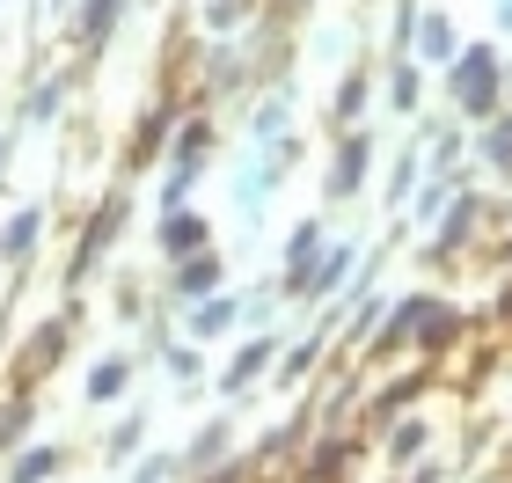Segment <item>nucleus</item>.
I'll return each mask as SVG.
<instances>
[{"label": "nucleus", "mask_w": 512, "mask_h": 483, "mask_svg": "<svg viewBox=\"0 0 512 483\" xmlns=\"http://www.w3.org/2000/svg\"><path fill=\"white\" fill-rule=\"evenodd\" d=\"M205 249H213V220H205L198 205H176V213H161V227H154V257H161V271L205 257Z\"/></svg>", "instance_id": "6ab92c4d"}, {"label": "nucleus", "mask_w": 512, "mask_h": 483, "mask_svg": "<svg viewBox=\"0 0 512 483\" xmlns=\"http://www.w3.org/2000/svg\"><path fill=\"white\" fill-rule=\"evenodd\" d=\"M498 264H505V271H512V227H505V242H498Z\"/></svg>", "instance_id": "58836bf2"}, {"label": "nucleus", "mask_w": 512, "mask_h": 483, "mask_svg": "<svg viewBox=\"0 0 512 483\" xmlns=\"http://www.w3.org/2000/svg\"><path fill=\"white\" fill-rule=\"evenodd\" d=\"M125 483H183V454H176V447H147V454L125 469Z\"/></svg>", "instance_id": "72a5a7b5"}, {"label": "nucleus", "mask_w": 512, "mask_h": 483, "mask_svg": "<svg viewBox=\"0 0 512 483\" xmlns=\"http://www.w3.org/2000/svg\"><path fill=\"white\" fill-rule=\"evenodd\" d=\"M417 103H425V66L395 59L388 66V110H395V118H417Z\"/></svg>", "instance_id": "7c9ffc66"}, {"label": "nucleus", "mask_w": 512, "mask_h": 483, "mask_svg": "<svg viewBox=\"0 0 512 483\" xmlns=\"http://www.w3.org/2000/svg\"><path fill=\"white\" fill-rule=\"evenodd\" d=\"M176 125H183V96H169V88H161V96L139 103V118H132V132H125V176L161 169V161H169Z\"/></svg>", "instance_id": "423d86ee"}, {"label": "nucleus", "mask_w": 512, "mask_h": 483, "mask_svg": "<svg viewBox=\"0 0 512 483\" xmlns=\"http://www.w3.org/2000/svg\"><path fill=\"white\" fill-rule=\"evenodd\" d=\"M432 388H439V366H403V374H395V381H381V388H366V410H359V418L374 425V432H388L395 418H410V410L425 403Z\"/></svg>", "instance_id": "ddd939ff"}, {"label": "nucleus", "mask_w": 512, "mask_h": 483, "mask_svg": "<svg viewBox=\"0 0 512 483\" xmlns=\"http://www.w3.org/2000/svg\"><path fill=\"white\" fill-rule=\"evenodd\" d=\"M315 432H322V425H315V403H300V410H286V418H271V432H256V440H249V462L271 476V469L300 462Z\"/></svg>", "instance_id": "4468645a"}, {"label": "nucleus", "mask_w": 512, "mask_h": 483, "mask_svg": "<svg viewBox=\"0 0 512 483\" xmlns=\"http://www.w3.org/2000/svg\"><path fill=\"white\" fill-rule=\"evenodd\" d=\"M417 147H425V140H417V132H410V140H403V154H395V169H388V205H395V213H410V198H417V183H425V176H417Z\"/></svg>", "instance_id": "2f4dec72"}, {"label": "nucleus", "mask_w": 512, "mask_h": 483, "mask_svg": "<svg viewBox=\"0 0 512 483\" xmlns=\"http://www.w3.org/2000/svg\"><path fill=\"white\" fill-rule=\"evenodd\" d=\"M410 59L425 66H439V74H447V66L461 59V30H454V15L447 8H417V37H410Z\"/></svg>", "instance_id": "4be33fe9"}, {"label": "nucleus", "mask_w": 512, "mask_h": 483, "mask_svg": "<svg viewBox=\"0 0 512 483\" xmlns=\"http://www.w3.org/2000/svg\"><path fill=\"white\" fill-rule=\"evenodd\" d=\"M454 191H461V183H447V176H425V183H417V198H410V220H417V227H425V235H432V227L447 220Z\"/></svg>", "instance_id": "473e14b6"}, {"label": "nucleus", "mask_w": 512, "mask_h": 483, "mask_svg": "<svg viewBox=\"0 0 512 483\" xmlns=\"http://www.w3.org/2000/svg\"><path fill=\"white\" fill-rule=\"evenodd\" d=\"M505 52L498 44H461V59L447 66V103L461 110L469 125H491L505 118Z\"/></svg>", "instance_id": "20e7f679"}, {"label": "nucleus", "mask_w": 512, "mask_h": 483, "mask_svg": "<svg viewBox=\"0 0 512 483\" xmlns=\"http://www.w3.org/2000/svg\"><path fill=\"white\" fill-rule=\"evenodd\" d=\"M330 344H337V315L322 308V322H315L308 337H286V352H278V366H271V388H278V396L308 388V381L322 374V359H330Z\"/></svg>", "instance_id": "f8f14e48"}, {"label": "nucleus", "mask_w": 512, "mask_h": 483, "mask_svg": "<svg viewBox=\"0 0 512 483\" xmlns=\"http://www.w3.org/2000/svg\"><path fill=\"white\" fill-rule=\"evenodd\" d=\"M256 8H264V0H205V8H198V30H205V37H249V30H256Z\"/></svg>", "instance_id": "c756f323"}, {"label": "nucleus", "mask_w": 512, "mask_h": 483, "mask_svg": "<svg viewBox=\"0 0 512 483\" xmlns=\"http://www.w3.org/2000/svg\"><path fill=\"white\" fill-rule=\"evenodd\" d=\"M66 96H74V66H44L30 81V96H22V125L30 132H52L66 118Z\"/></svg>", "instance_id": "b1692460"}, {"label": "nucleus", "mask_w": 512, "mask_h": 483, "mask_svg": "<svg viewBox=\"0 0 512 483\" xmlns=\"http://www.w3.org/2000/svg\"><path fill=\"white\" fill-rule=\"evenodd\" d=\"M322 249H330V227L315 213H300L286 227V249H278V293H286V308H308V286L322 271Z\"/></svg>", "instance_id": "0eeeda50"}, {"label": "nucleus", "mask_w": 512, "mask_h": 483, "mask_svg": "<svg viewBox=\"0 0 512 483\" xmlns=\"http://www.w3.org/2000/svg\"><path fill=\"white\" fill-rule=\"evenodd\" d=\"M352 410H366V366H344V374L315 396V425L330 432V425H344Z\"/></svg>", "instance_id": "c85d7f7f"}, {"label": "nucleus", "mask_w": 512, "mask_h": 483, "mask_svg": "<svg viewBox=\"0 0 512 483\" xmlns=\"http://www.w3.org/2000/svg\"><path fill=\"white\" fill-rule=\"evenodd\" d=\"M66 462H74V447L30 440L22 454H8V462H0V483H52V476H66Z\"/></svg>", "instance_id": "a878e982"}, {"label": "nucleus", "mask_w": 512, "mask_h": 483, "mask_svg": "<svg viewBox=\"0 0 512 483\" xmlns=\"http://www.w3.org/2000/svg\"><path fill=\"white\" fill-rule=\"evenodd\" d=\"M213 293H227V257L220 249L161 271V308H198V301H213Z\"/></svg>", "instance_id": "dca6fc26"}, {"label": "nucleus", "mask_w": 512, "mask_h": 483, "mask_svg": "<svg viewBox=\"0 0 512 483\" xmlns=\"http://www.w3.org/2000/svg\"><path fill=\"white\" fill-rule=\"evenodd\" d=\"M374 176V132H330V161H322V198L330 205H352Z\"/></svg>", "instance_id": "9d476101"}, {"label": "nucleus", "mask_w": 512, "mask_h": 483, "mask_svg": "<svg viewBox=\"0 0 512 483\" xmlns=\"http://www.w3.org/2000/svg\"><path fill=\"white\" fill-rule=\"evenodd\" d=\"M74 8H81V0H44V22H59V30H66V22H74Z\"/></svg>", "instance_id": "e433bc0d"}, {"label": "nucleus", "mask_w": 512, "mask_h": 483, "mask_svg": "<svg viewBox=\"0 0 512 483\" xmlns=\"http://www.w3.org/2000/svg\"><path fill=\"white\" fill-rule=\"evenodd\" d=\"M366 103H374V74H366V66H344L337 88H330V125L337 132H359L366 125Z\"/></svg>", "instance_id": "cd10ccee"}, {"label": "nucleus", "mask_w": 512, "mask_h": 483, "mask_svg": "<svg viewBox=\"0 0 512 483\" xmlns=\"http://www.w3.org/2000/svg\"><path fill=\"white\" fill-rule=\"evenodd\" d=\"M0 271H8V257H0Z\"/></svg>", "instance_id": "a19ab883"}, {"label": "nucleus", "mask_w": 512, "mask_h": 483, "mask_svg": "<svg viewBox=\"0 0 512 483\" xmlns=\"http://www.w3.org/2000/svg\"><path fill=\"white\" fill-rule=\"evenodd\" d=\"M191 483H264V469H256V462H249V447H242L235 462H220L213 476H191Z\"/></svg>", "instance_id": "f704fd0d"}, {"label": "nucleus", "mask_w": 512, "mask_h": 483, "mask_svg": "<svg viewBox=\"0 0 512 483\" xmlns=\"http://www.w3.org/2000/svg\"><path fill=\"white\" fill-rule=\"evenodd\" d=\"M81 301H59L52 315H37L30 330L15 337V352H8V388H44L66 366V352L81 344Z\"/></svg>", "instance_id": "7ed1b4c3"}, {"label": "nucleus", "mask_w": 512, "mask_h": 483, "mask_svg": "<svg viewBox=\"0 0 512 483\" xmlns=\"http://www.w3.org/2000/svg\"><path fill=\"white\" fill-rule=\"evenodd\" d=\"M432 418H425V410H410V418H395L388 432H381V462L395 469V476H403V469H417V462H432Z\"/></svg>", "instance_id": "393cba45"}, {"label": "nucleus", "mask_w": 512, "mask_h": 483, "mask_svg": "<svg viewBox=\"0 0 512 483\" xmlns=\"http://www.w3.org/2000/svg\"><path fill=\"white\" fill-rule=\"evenodd\" d=\"M37 425H44V396L37 388H0V462L30 447Z\"/></svg>", "instance_id": "5701e85b"}, {"label": "nucleus", "mask_w": 512, "mask_h": 483, "mask_svg": "<svg viewBox=\"0 0 512 483\" xmlns=\"http://www.w3.org/2000/svg\"><path fill=\"white\" fill-rule=\"evenodd\" d=\"M176 315V330L191 337V344H227V337H249V308H242V293L227 286V293H213V301H198V308H169Z\"/></svg>", "instance_id": "9b49d317"}, {"label": "nucleus", "mask_w": 512, "mask_h": 483, "mask_svg": "<svg viewBox=\"0 0 512 483\" xmlns=\"http://www.w3.org/2000/svg\"><path fill=\"white\" fill-rule=\"evenodd\" d=\"M125 227H132V191L118 183V191H103V198L81 213V235H74V249H66V271H59V293H66V301H74V293L96 279L110 257H118Z\"/></svg>", "instance_id": "f03ea898"}, {"label": "nucleus", "mask_w": 512, "mask_h": 483, "mask_svg": "<svg viewBox=\"0 0 512 483\" xmlns=\"http://www.w3.org/2000/svg\"><path fill=\"white\" fill-rule=\"evenodd\" d=\"M139 374H147V352H139V344H110V352L88 359L81 403H88V410H125L132 388H139Z\"/></svg>", "instance_id": "6e6552de"}, {"label": "nucleus", "mask_w": 512, "mask_h": 483, "mask_svg": "<svg viewBox=\"0 0 512 483\" xmlns=\"http://www.w3.org/2000/svg\"><path fill=\"white\" fill-rule=\"evenodd\" d=\"M352 264H359V242H330L322 249V271L308 286V308H337L344 293H352Z\"/></svg>", "instance_id": "bb28decb"}, {"label": "nucleus", "mask_w": 512, "mask_h": 483, "mask_svg": "<svg viewBox=\"0 0 512 483\" xmlns=\"http://www.w3.org/2000/svg\"><path fill=\"white\" fill-rule=\"evenodd\" d=\"M483 227V191L469 183V191H454V205H447V220L432 227V242H425V264L432 271H447V264H461V249H469V235Z\"/></svg>", "instance_id": "f3484780"}, {"label": "nucleus", "mask_w": 512, "mask_h": 483, "mask_svg": "<svg viewBox=\"0 0 512 483\" xmlns=\"http://www.w3.org/2000/svg\"><path fill=\"white\" fill-rule=\"evenodd\" d=\"M264 8H278V0H264Z\"/></svg>", "instance_id": "79ce46f5"}, {"label": "nucleus", "mask_w": 512, "mask_h": 483, "mask_svg": "<svg viewBox=\"0 0 512 483\" xmlns=\"http://www.w3.org/2000/svg\"><path fill=\"white\" fill-rule=\"evenodd\" d=\"M147 447H154V410L132 396V403L118 410V418L103 425V462H110V469H132Z\"/></svg>", "instance_id": "aec40b11"}, {"label": "nucleus", "mask_w": 512, "mask_h": 483, "mask_svg": "<svg viewBox=\"0 0 512 483\" xmlns=\"http://www.w3.org/2000/svg\"><path fill=\"white\" fill-rule=\"evenodd\" d=\"M176 454H183V483H191V476H213L220 462H235V454H242V425L227 418V410H220V418H198V432H191Z\"/></svg>", "instance_id": "a211bd4d"}, {"label": "nucleus", "mask_w": 512, "mask_h": 483, "mask_svg": "<svg viewBox=\"0 0 512 483\" xmlns=\"http://www.w3.org/2000/svg\"><path fill=\"white\" fill-rule=\"evenodd\" d=\"M278 352H286V330H249V337H235L227 366L213 374V396L220 403H242V396H256V388H271Z\"/></svg>", "instance_id": "39448f33"}, {"label": "nucleus", "mask_w": 512, "mask_h": 483, "mask_svg": "<svg viewBox=\"0 0 512 483\" xmlns=\"http://www.w3.org/2000/svg\"><path fill=\"white\" fill-rule=\"evenodd\" d=\"M44 227H52V205L30 198V205H15L8 220H0V257H8V271H22L44 249Z\"/></svg>", "instance_id": "412c9836"}, {"label": "nucleus", "mask_w": 512, "mask_h": 483, "mask_svg": "<svg viewBox=\"0 0 512 483\" xmlns=\"http://www.w3.org/2000/svg\"><path fill=\"white\" fill-rule=\"evenodd\" d=\"M286 140H300V88L278 81V88H264V96L249 103V118H242V154H278Z\"/></svg>", "instance_id": "1a4fd4ad"}, {"label": "nucleus", "mask_w": 512, "mask_h": 483, "mask_svg": "<svg viewBox=\"0 0 512 483\" xmlns=\"http://www.w3.org/2000/svg\"><path fill=\"white\" fill-rule=\"evenodd\" d=\"M469 330V308H454L447 293H432V286H417V293H395V308L381 322V337L359 352V366H381L395 352H417V359H439L447 344Z\"/></svg>", "instance_id": "f257e3e1"}, {"label": "nucleus", "mask_w": 512, "mask_h": 483, "mask_svg": "<svg viewBox=\"0 0 512 483\" xmlns=\"http://www.w3.org/2000/svg\"><path fill=\"white\" fill-rule=\"evenodd\" d=\"M8 154H15V132H0V176H8Z\"/></svg>", "instance_id": "4c0bfd02"}, {"label": "nucleus", "mask_w": 512, "mask_h": 483, "mask_svg": "<svg viewBox=\"0 0 512 483\" xmlns=\"http://www.w3.org/2000/svg\"><path fill=\"white\" fill-rule=\"evenodd\" d=\"M132 22V0H81L74 22H66V44H74V59H103L110 44H118V30Z\"/></svg>", "instance_id": "2eb2a0df"}, {"label": "nucleus", "mask_w": 512, "mask_h": 483, "mask_svg": "<svg viewBox=\"0 0 512 483\" xmlns=\"http://www.w3.org/2000/svg\"><path fill=\"white\" fill-rule=\"evenodd\" d=\"M395 483H447V469H439V462H417V469H403Z\"/></svg>", "instance_id": "c9c22d12"}, {"label": "nucleus", "mask_w": 512, "mask_h": 483, "mask_svg": "<svg viewBox=\"0 0 512 483\" xmlns=\"http://www.w3.org/2000/svg\"><path fill=\"white\" fill-rule=\"evenodd\" d=\"M498 30H512V0H498Z\"/></svg>", "instance_id": "ea45409f"}]
</instances>
